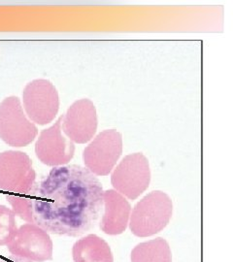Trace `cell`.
<instances>
[{"mask_svg": "<svg viewBox=\"0 0 233 262\" xmlns=\"http://www.w3.org/2000/svg\"><path fill=\"white\" fill-rule=\"evenodd\" d=\"M61 122L62 116L51 127L42 130L36 141V157L47 166H65L74 157V143L62 134Z\"/></svg>", "mask_w": 233, "mask_h": 262, "instance_id": "9", "label": "cell"}, {"mask_svg": "<svg viewBox=\"0 0 233 262\" xmlns=\"http://www.w3.org/2000/svg\"><path fill=\"white\" fill-rule=\"evenodd\" d=\"M38 128L31 122L17 96L0 103V139L11 147H27L37 137Z\"/></svg>", "mask_w": 233, "mask_h": 262, "instance_id": "3", "label": "cell"}, {"mask_svg": "<svg viewBox=\"0 0 233 262\" xmlns=\"http://www.w3.org/2000/svg\"><path fill=\"white\" fill-rule=\"evenodd\" d=\"M23 102L27 117L39 125L53 122L59 110V95L56 86L45 79L33 80L26 85Z\"/></svg>", "mask_w": 233, "mask_h": 262, "instance_id": "6", "label": "cell"}, {"mask_svg": "<svg viewBox=\"0 0 233 262\" xmlns=\"http://www.w3.org/2000/svg\"><path fill=\"white\" fill-rule=\"evenodd\" d=\"M16 215L5 205H0V247L7 246L17 232Z\"/></svg>", "mask_w": 233, "mask_h": 262, "instance_id": "14", "label": "cell"}, {"mask_svg": "<svg viewBox=\"0 0 233 262\" xmlns=\"http://www.w3.org/2000/svg\"><path fill=\"white\" fill-rule=\"evenodd\" d=\"M131 262H172L171 250L167 241L156 238L140 243L132 250Z\"/></svg>", "mask_w": 233, "mask_h": 262, "instance_id": "13", "label": "cell"}, {"mask_svg": "<svg viewBox=\"0 0 233 262\" xmlns=\"http://www.w3.org/2000/svg\"><path fill=\"white\" fill-rule=\"evenodd\" d=\"M173 213L171 198L160 190H155L143 197L131 214L130 228L137 237H150L167 226Z\"/></svg>", "mask_w": 233, "mask_h": 262, "instance_id": "2", "label": "cell"}, {"mask_svg": "<svg viewBox=\"0 0 233 262\" xmlns=\"http://www.w3.org/2000/svg\"><path fill=\"white\" fill-rule=\"evenodd\" d=\"M98 120L94 104L90 99H80L72 104L62 116V131L69 140L86 144L97 130Z\"/></svg>", "mask_w": 233, "mask_h": 262, "instance_id": "10", "label": "cell"}, {"mask_svg": "<svg viewBox=\"0 0 233 262\" xmlns=\"http://www.w3.org/2000/svg\"><path fill=\"white\" fill-rule=\"evenodd\" d=\"M102 217L100 229L105 234L120 235L128 227L131 214L130 202L115 189H108L103 193Z\"/></svg>", "mask_w": 233, "mask_h": 262, "instance_id": "11", "label": "cell"}, {"mask_svg": "<svg viewBox=\"0 0 233 262\" xmlns=\"http://www.w3.org/2000/svg\"><path fill=\"white\" fill-rule=\"evenodd\" d=\"M151 183L149 160L142 154H131L114 169L111 184L122 196L135 200L145 192Z\"/></svg>", "mask_w": 233, "mask_h": 262, "instance_id": "5", "label": "cell"}, {"mask_svg": "<svg viewBox=\"0 0 233 262\" xmlns=\"http://www.w3.org/2000/svg\"><path fill=\"white\" fill-rule=\"evenodd\" d=\"M6 200L12 207L14 214L18 215L28 224H33L32 212H31V200L29 195H18V194H7Z\"/></svg>", "mask_w": 233, "mask_h": 262, "instance_id": "15", "label": "cell"}, {"mask_svg": "<svg viewBox=\"0 0 233 262\" xmlns=\"http://www.w3.org/2000/svg\"><path fill=\"white\" fill-rule=\"evenodd\" d=\"M72 257L74 262H114L109 244L95 234L79 239L72 248Z\"/></svg>", "mask_w": 233, "mask_h": 262, "instance_id": "12", "label": "cell"}, {"mask_svg": "<svg viewBox=\"0 0 233 262\" xmlns=\"http://www.w3.org/2000/svg\"><path fill=\"white\" fill-rule=\"evenodd\" d=\"M35 183L36 172L26 152L12 150L0 152V190L29 195Z\"/></svg>", "mask_w": 233, "mask_h": 262, "instance_id": "4", "label": "cell"}, {"mask_svg": "<svg viewBox=\"0 0 233 262\" xmlns=\"http://www.w3.org/2000/svg\"><path fill=\"white\" fill-rule=\"evenodd\" d=\"M0 262H33L31 260H28V259H25V258H20V257H17V256H13V255H10L8 257H5V258H1Z\"/></svg>", "mask_w": 233, "mask_h": 262, "instance_id": "16", "label": "cell"}, {"mask_svg": "<svg viewBox=\"0 0 233 262\" xmlns=\"http://www.w3.org/2000/svg\"><path fill=\"white\" fill-rule=\"evenodd\" d=\"M103 187L86 167H54L29 197L33 224L49 234L78 237L93 229L103 210Z\"/></svg>", "mask_w": 233, "mask_h": 262, "instance_id": "1", "label": "cell"}, {"mask_svg": "<svg viewBox=\"0 0 233 262\" xmlns=\"http://www.w3.org/2000/svg\"><path fill=\"white\" fill-rule=\"evenodd\" d=\"M7 248L11 255L31 261L53 259L54 245L50 234L35 224H26L19 227Z\"/></svg>", "mask_w": 233, "mask_h": 262, "instance_id": "8", "label": "cell"}, {"mask_svg": "<svg viewBox=\"0 0 233 262\" xmlns=\"http://www.w3.org/2000/svg\"><path fill=\"white\" fill-rule=\"evenodd\" d=\"M122 152V136L119 131L100 132L84 148L83 160L86 168L95 176H107L112 172Z\"/></svg>", "mask_w": 233, "mask_h": 262, "instance_id": "7", "label": "cell"}]
</instances>
